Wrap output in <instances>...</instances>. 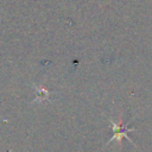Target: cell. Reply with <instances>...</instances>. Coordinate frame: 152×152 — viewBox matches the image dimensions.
Returning a JSON list of instances; mask_svg holds the SVG:
<instances>
[{
    "instance_id": "cell-1",
    "label": "cell",
    "mask_w": 152,
    "mask_h": 152,
    "mask_svg": "<svg viewBox=\"0 0 152 152\" xmlns=\"http://www.w3.org/2000/svg\"><path fill=\"white\" fill-rule=\"evenodd\" d=\"M110 122H112V125H113V129H114V132H115V133H114L113 138H112L109 141H112V140H114V139H118V140L120 141L121 137H125L126 139H128V140H129V138H128V135H127V132H128V131H132L133 128H127V126L122 127L121 125L115 124L113 120H110Z\"/></svg>"
}]
</instances>
